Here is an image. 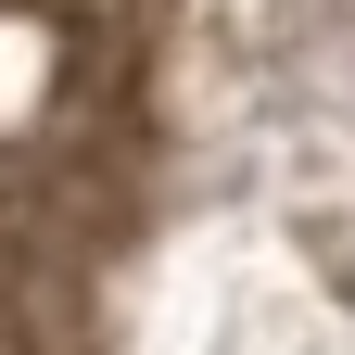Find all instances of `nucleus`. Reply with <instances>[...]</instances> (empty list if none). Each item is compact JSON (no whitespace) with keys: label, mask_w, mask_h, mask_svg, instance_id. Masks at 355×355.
Here are the masks:
<instances>
[{"label":"nucleus","mask_w":355,"mask_h":355,"mask_svg":"<svg viewBox=\"0 0 355 355\" xmlns=\"http://www.w3.org/2000/svg\"><path fill=\"white\" fill-rule=\"evenodd\" d=\"M127 216H140V140H127V114L102 89H76V102L38 127V140L0 165V241L26 266H76L127 241Z\"/></svg>","instance_id":"1"}]
</instances>
